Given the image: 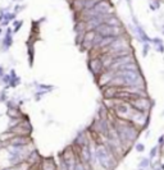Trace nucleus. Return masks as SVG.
<instances>
[{
    "mask_svg": "<svg viewBox=\"0 0 164 170\" xmlns=\"http://www.w3.org/2000/svg\"><path fill=\"white\" fill-rule=\"evenodd\" d=\"M96 155H98V159L100 161V164H101V166L104 169H112L113 166V157H112V154L108 151V148L105 146H99L98 150H96Z\"/></svg>",
    "mask_w": 164,
    "mask_h": 170,
    "instance_id": "1",
    "label": "nucleus"
},
{
    "mask_svg": "<svg viewBox=\"0 0 164 170\" xmlns=\"http://www.w3.org/2000/svg\"><path fill=\"white\" fill-rule=\"evenodd\" d=\"M136 150H137L139 152H142L145 150V146L142 145V143H139V145H136Z\"/></svg>",
    "mask_w": 164,
    "mask_h": 170,
    "instance_id": "2",
    "label": "nucleus"
},
{
    "mask_svg": "<svg viewBox=\"0 0 164 170\" xmlns=\"http://www.w3.org/2000/svg\"><path fill=\"white\" fill-rule=\"evenodd\" d=\"M148 165H149V161H148L146 159H144V160L140 163V166H148Z\"/></svg>",
    "mask_w": 164,
    "mask_h": 170,
    "instance_id": "3",
    "label": "nucleus"
},
{
    "mask_svg": "<svg viewBox=\"0 0 164 170\" xmlns=\"http://www.w3.org/2000/svg\"><path fill=\"white\" fill-rule=\"evenodd\" d=\"M155 154H156V147H155V148H153V151H151V154H150V156L153 157V156H155Z\"/></svg>",
    "mask_w": 164,
    "mask_h": 170,
    "instance_id": "4",
    "label": "nucleus"
}]
</instances>
